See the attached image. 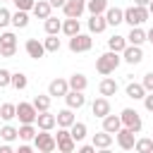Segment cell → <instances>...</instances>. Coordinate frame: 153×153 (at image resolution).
<instances>
[{"instance_id": "29", "label": "cell", "mask_w": 153, "mask_h": 153, "mask_svg": "<svg viewBox=\"0 0 153 153\" xmlns=\"http://www.w3.org/2000/svg\"><path fill=\"white\" fill-rule=\"evenodd\" d=\"M69 134H72V139L79 143V141H84V139H86V134H88V127H86L84 122H74V124L69 127Z\"/></svg>"}, {"instance_id": "21", "label": "cell", "mask_w": 153, "mask_h": 153, "mask_svg": "<svg viewBox=\"0 0 153 153\" xmlns=\"http://www.w3.org/2000/svg\"><path fill=\"white\" fill-rule=\"evenodd\" d=\"M55 122H57V127H72L74 122H76V117H74V110L72 108H65V110H57V115H55Z\"/></svg>"}, {"instance_id": "47", "label": "cell", "mask_w": 153, "mask_h": 153, "mask_svg": "<svg viewBox=\"0 0 153 153\" xmlns=\"http://www.w3.org/2000/svg\"><path fill=\"white\" fill-rule=\"evenodd\" d=\"M17 153H31V146H29V143H22V146H19V151H17Z\"/></svg>"}, {"instance_id": "30", "label": "cell", "mask_w": 153, "mask_h": 153, "mask_svg": "<svg viewBox=\"0 0 153 153\" xmlns=\"http://www.w3.org/2000/svg\"><path fill=\"white\" fill-rule=\"evenodd\" d=\"M12 26L14 29H26L29 26V12H24V10L12 12Z\"/></svg>"}, {"instance_id": "3", "label": "cell", "mask_w": 153, "mask_h": 153, "mask_svg": "<svg viewBox=\"0 0 153 153\" xmlns=\"http://www.w3.org/2000/svg\"><path fill=\"white\" fill-rule=\"evenodd\" d=\"M33 146H36L38 153H53V151L57 148L55 134H50V131H45V129H38L36 136H33Z\"/></svg>"}, {"instance_id": "19", "label": "cell", "mask_w": 153, "mask_h": 153, "mask_svg": "<svg viewBox=\"0 0 153 153\" xmlns=\"http://www.w3.org/2000/svg\"><path fill=\"white\" fill-rule=\"evenodd\" d=\"M103 14H105L108 26H117V24L124 22V10H120V7H110V5H108V10H105Z\"/></svg>"}, {"instance_id": "12", "label": "cell", "mask_w": 153, "mask_h": 153, "mask_svg": "<svg viewBox=\"0 0 153 153\" xmlns=\"http://www.w3.org/2000/svg\"><path fill=\"white\" fill-rule=\"evenodd\" d=\"M69 91V84H67V79H53L50 84H48V96L50 98H65V93Z\"/></svg>"}, {"instance_id": "9", "label": "cell", "mask_w": 153, "mask_h": 153, "mask_svg": "<svg viewBox=\"0 0 153 153\" xmlns=\"http://www.w3.org/2000/svg\"><path fill=\"white\" fill-rule=\"evenodd\" d=\"M120 55H122V62H127V65H139V62L143 60L141 45H131V43H127V48H124Z\"/></svg>"}, {"instance_id": "40", "label": "cell", "mask_w": 153, "mask_h": 153, "mask_svg": "<svg viewBox=\"0 0 153 153\" xmlns=\"http://www.w3.org/2000/svg\"><path fill=\"white\" fill-rule=\"evenodd\" d=\"M10 24H12V12L7 7H0V29H5Z\"/></svg>"}, {"instance_id": "41", "label": "cell", "mask_w": 153, "mask_h": 153, "mask_svg": "<svg viewBox=\"0 0 153 153\" xmlns=\"http://www.w3.org/2000/svg\"><path fill=\"white\" fill-rule=\"evenodd\" d=\"M10 81H12V72L0 67V88H7V86H10Z\"/></svg>"}, {"instance_id": "51", "label": "cell", "mask_w": 153, "mask_h": 153, "mask_svg": "<svg viewBox=\"0 0 153 153\" xmlns=\"http://www.w3.org/2000/svg\"><path fill=\"white\" fill-rule=\"evenodd\" d=\"M146 7H148V14H151V17H153V0H151V2H148V5H146Z\"/></svg>"}, {"instance_id": "14", "label": "cell", "mask_w": 153, "mask_h": 153, "mask_svg": "<svg viewBox=\"0 0 153 153\" xmlns=\"http://www.w3.org/2000/svg\"><path fill=\"white\" fill-rule=\"evenodd\" d=\"M24 50H26V55H29V57H33V60H41V57L45 55L43 41H38V38H29V41L24 43Z\"/></svg>"}, {"instance_id": "6", "label": "cell", "mask_w": 153, "mask_h": 153, "mask_svg": "<svg viewBox=\"0 0 153 153\" xmlns=\"http://www.w3.org/2000/svg\"><path fill=\"white\" fill-rule=\"evenodd\" d=\"M55 143H57V151H60V153H72V151H76V141L72 139V134H69L67 127H60V129H57Z\"/></svg>"}, {"instance_id": "7", "label": "cell", "mask_w": 153, "mask_h": 153, "mask_svg": "<svg viewBox=\"0 0 153 153\" xmlns=\"http://www.w3.org/2000/svg\"><path fill=\"white\" fill-rule=\"evenodd\" d=\"M17 53V36L12 31H2L0 33V55L2 57H14Z\"/></svg>"}, {"instance_id": "38", "label": "cell", "mask_w": 153, "mask_h": 153, "mask_svg": "<svg viewBox=\"0 0 153 153\" xmlns=\"http://www.w3.org/2000/svg\"><path fill=\"white\" fill-rule=\"evenodd\" d=\"M86 10L91 14H103L108 10V0H86Z\"/></svg>"}, {"instance_id": "15", "label": "cell", "mask_w": 153, "mask_h": 153, "mask_svg": "<svg viewBox=\"0 0 153 153\" xmlns=\"http://www.w3.org/2000/svg\"><path fill=\"white\" fill-rule=\"evenodd\" d=\"M55 115L50 112V110H43V112H38L36 115V129H45V131H50V129H55Z\"/></svg>"}, {"instance_id": "10", "label": "cell", "mask_w": 153, "mask_h": 153, "mask_svg": "<svg viewBox=\"0 0 153 153\" xmlns=\"http://www.w3.org/2000/svg\"><path fill=\"white\" fill-rule=\"evenodd\" d=\"M115 139H117V146H120L122 151H134V141H136V136H134L131 129L120 127V131L115 134Z\"/></svg>"}, {"instance_id": "4", "label": "cell", "mask_w": 153, "mask_h": 153, "mask_svg": "<svg viewBox=\"0 0 153 153\" xmlns=\"http://www.w3.org/2000/svg\"><path fill=\"white\" fill-rule=\"evenodd\" d=\"M120 120H122V127H127V129H131L134 134H139L141 129H143V122H141V115L134 110V108H124L122 112H120Z\"/></svg>"}, {"instance_id": "1", "label": "cell", "mask_w": 153, "mask_h": 153, "mask_svg": "<svg viewBox=\"0 0 153 153\" xmlns=\"http://www.w3.org/2000/svg\"><path fill=\"white\" fill-rule=\"evenodd\" d=\"M120 62H122V55L115 53V50H108V53H103V55L96 60V72L103 74V76H108V74H112V72L120 67Z\"/></svg>"}, {"instance_id": "34", "label": "cell", "mask_w": 153, "mask_h": 153, "mask_svg": "<svg viewBox=\"0 0 153 153\" xmlns=\"http://www.w3.org/2000/svg\"><path fill=\"white\" fill-rule=\"evenodd\" d=\"M14 117H17V105H14V103H2V105H0V120L12 122Z\"/></svg>"}, {"instance_id": "42", "label": "cell", "mask_w": 153, "mask_h": 153, "mask_svg": "<svg viewBox=\"0 0 153 153\" xmlns=\"http://www.w3.org/2000/svg\"><path fill=\"white\" fill-rule=\"evenodd\" d=\"M12 2H14V7H17V10L31 12V7H33V2H36V0H12Z\"/></svg>"}, {"instance_id": "11", "label": "cell", "mask_w": 153, "mask_h": 153, "mask_svg": "<svg viewBox=\"0 0 153 153\" xmlns=\"http://www.w3.org/2000/svg\"><path fill=\"white\" fill-rule=\"evenodd\" d=\"M62 12H65V17H76L79 19L86 12V0H65Z\"/></svg>"}, {"instance_id": "8", "label": "cell", "mask_w": 153, "mask_h": 153, "mask_svg": "<svg viewBox=\"0 0 153 153\" xmlns=\"http://www.w3.org/2000/svg\"><path fill=\"white\" fill-rule=\"evenodd\" d=\"M36 115H38V110L33 108V103H19L17 105L19 124H36Z\"/></svg>"}, {"instance_id": "20", "label": "cell", "mask_w": 153, "mask_h": 153, "mask_svg": "<svg viewBox=\"0 0 153 153\" xmlns=\"http://www.w3.org/2000/svg\"><path fill=\"white\" fill-rule=\"evenodd\" d=\"M108 29L105 14H91L88 17V33H103Z\"/></svg>"}, {"instance_id": "22", "label": "cell", "mask_w": 153, "mask_h": 153, "mask_svg": "<svg viewBox=\"0 0 153 153\" xmlns=\"http://www.w3.org/2000/svg\"><path fill=\"white\" fill-rule=\"evenodd\" d=\"M65 36H74V33H79L81 31V22L76 19V17H65V22H62V29H60Z\"/></svg>"}, {"instance_id": "18", "label": "cell", "mask_w": 153, "mask_h": 153, "mask_svg": "<svg viewBox=\"0 0 153 153\" xmlns=\"http://www.w3.org/2000/svg\"><path fill=\"white\" fill-rule=\"evenodd\" d=\"M50 12H53V7H50V2H48V0H36V2H33V7H31V14H33L36 19H48V17H50Z\"/></svg>"}, {"instance_id": "45", "label": "cell", "mask_w": 153, "mask_h": 153, "mask_svg": "<svg viewBox=\"0 0 153 153\" xmlns=\"http://www.w3.org/2000/svg\"><path fill=\"white\" fill-rule=\"evenodd\" d=\"M76 151H79V153H93V151H96V146H93V143H84V146H79Z\"/></svg>"}, {"instance_id": "46", "label": "cell", "mask_w": 153, "mask_h": 153, "mask_svg": "<svg viewBox=\"0 0 153 153\" xmlns=\"http://www.w3.org/2000/svg\"><path fill=\"white\" fill-rule=\"evenodd\" d=\"M12 151H14V148H12V143H7V141L0 146V153H12Z\"/></svg>"}, {"instance_id": "27", "label": "cell", "mask_w": 153, "mask_h": 153, "mask_svg": "<svg viewBox=\"0 0 153 153\" xmlns=\"http://www.w3.org/2000/svg\"><path fill=\"white\" fill-rule=\"evenodd\" d=\"M127 43H131V45H143V43H146V31H143L141 26H131V31H129V36H127Z\"/></svg>"}, {"instance_id": "13", "label": "cell", "mask_w": 153, "mask_h": 153, "mask_svg": "<svg viewBox=\"0 0 153 153\" xmlns=\"http://www.w3.org/2000/svg\"><path fill=\"white\" fill-rule=\"evenodd\" d=\"M65 103H67V108L79 110V108L86 105V96H84V91H74V88H69V91L65 93Z\"/></svg>"}, {"instance_id": "32", "label": "cell", "mask_w": 153, "mask_h": 153, "mask_svg": "<svg viewBox=\"0 0 153 153\" xmlns=\"http://www.w3.org/2000/svg\"><path fill=\"white\" fill-rule=\"evenodd\" d=\"M10 86L17 88V91H24V88L29 86V76H26L24 72H12V81H10Z\"/></svg>"}, {"instance_id": "50", "label": "cell", "mask_w": 153, "mask_h": 153, "mask_svg": "<svg viewBox=\"0 0 153 153\" xmlns=\"http://www.w3.org/2000/svg\"><path fill=\"white\" fill-rule=\"evenodd\" d=\"M148 2H151V0H134V5H141V7H146Z\"/></svg>"}, {"instance_id": "28", "label": "cell", "mask_w": 153, "mask_h": 153, "mask_svg": "<svg viewBox=\"0 0 153 153\" xmlns=\"http://www.w3.org/2000/svg\"><path fill=\"white\" fill-rule=\"evenodd\" d=\"M127 48V36H120V33H112L108 38V50H115V53H122Z\"/></svg>"}, {"instance_id": "26", "label": "cell", "mask_w": 153, "mask_h": 153, "mask_svg": "<svg viewBox=\"0 0 153 153\" xmlns=\"http://www.w3.org/2000/svg\"><path fill=\"white\" fill-rule=\"evenodd\" d=\"M67 84H69V88H74V91H86V86H88V79H86V74H81V72H74V74L67 79Z\"/></svg>"}, {"instance_id": "2", "label": "cell", "mask_w": 153, "mask_h": 153, "mask_svg": "<svg viewBox=\"0 0 153 153\" xmlns=\"http://www.w3.org/2000/svg\"><path fill=\"white\" fill-rule=\"evenodd\" d=\"M151 14H148V7H141V5H131L124 10V22L129 26H141L143 22H148Z\"/></svg>"}, {"instance_id": "43", "label": "cell", "mask_w": 153, "mask_h": 153, "mask_svg": "<svg viewBox=\"0 0 153 153\" xmlns=\"http://www.w3.org/2000/svg\"><path fill=\"white\" fill-rule=\"evenodd\" d=\"M141 84H143V88H146V91H153V72H146V74H143V79H141Z\"/></svg>"}, {"instance_id": "17", "label": "cell", "mask_w": 153, "mask_h": 153, "mask_svg": "<svg viewBox=\"0 0 153 153\" xmlns=\"http://www.w3.org/2000/svg\"><path fill=\"white\" fill-rule=\"evenodd\" d=\"M117 88H120V86H117V81H115L110 74H108V76H103V79H100V84H98V93H100V96H105V98H108V96H115V93H117Z\"/></svg>"}, {"instance_id": "36", "label": "cell", "mask_w": 153, "mask_h": 153, "mask_svg": "<svg viewBox=\"0 0 153 153\" xmlns=\"http://www.w3.org/2000/svg\"><path fill=\"white\" fill-rule=\"evenodd\" d=\"M50 100H53V98H50L48 93H38L31 103H33V108H36L38 112H43V110H50Z\"/></svg>"}, {"instance_id": "23", "label": "cell", "mask_w": 153, "mask_h": 153, "mask_svg": "<svg viewBox=\"0 0 153 153\" xmlns=\"http://www.w3.org/2000/svg\"><path fill=\"white\" fill-rule=\"evenodd\" d=\"M124 93H127V98H131V100H143V96H146V88H143V84L129 81V84H127V88H124Z\"/></svg>"}, {"instance_id": "33", "label": "cell", "mask_w": 153, "mask_h": 153, "mask_svg": "<svg viewBox=\"0 0 153 153\" xmlns=\"http://www.w3.org/2000/svg\"><path fill=\"white\" fill-rule=\"evenodd\" d=\"M43 29H45V33H60V29H62V19H57V17H48V19H43Z\"/></svg>"}, {"instance_id": "52", "label": "cell", "mask_w": 153, "mask_h": 153, "mask_svg": "<svg viewBox=\"0 0 153 153\" xmlns=\"http://www.w3.org/2000/svg\"><path fill=\"white\" fill-rule=\"evenodd\" d=\"M0 2H12V0H0Z\"/></svg>"}, {"instance_id": "37", "label": "cell", "mask_w": 153, "mask_h": 153, "mask_svg": "<svg viewBox=\"0 0 153 153\" xmlns=\"http://www.w3.org/2000/svg\"><path fill=\"white\" fill-rule=\"evenodd\" d=\"M17 129H19V139H22V141H33V136H36V131H38L36 124H19Z\"/></svg>"}, {"instance_id": "5", "label": "cell", "mask_w": 153, "mask_h": 153, "mask_svg": "<svg viewBox=\"0 0 153 153\" xmlns=\"http://www.w3.org/2000/svg\"><path fill=\"white\" fill-rule=\"evenodd\" d=\"M93 48V38H91V33H74V36H69V50L72 53H88Z\"/></svg>"}, {"instance_id": "39", "label": "cell", "mask_w": 153, "mask_h": 153, "mask_svg": "<svg viewBox=\"0 0 153 153\" xmlns=\"http://www.w3.org/2000/svg\"><path fill=\"white\" fill-rule=\"evenodd\" d=\"M134 151H139V153H151V151H153V139H148V136L136 139V141H134Z\"/></svg>"}, {"instance_id": "49", "label": "cell", "mask_w": 153, "mask_h": 153, "mask_svg": "<svg viewBox=\"0 0 153 153\" xmlns=\"http://www.w3.org/2000/svg\"><path fill=\"white\" fill-rule=\"evenodd\" d=\"M146 41H151V43H153V26L146 31Z\"/></svg>"}, {"instance_id": "44", "label": "cell", "mask_w": 153, "mask_h": 153, "mask_svg": "<svg viewBox=\"0 0 153 153\" xmlns=\"http://www.w3.org/2000/svg\"><path fill=\"white\" fill-rule=\"evenodd\" d=\"M143 108H146L148 112H153V91H146V96H143Z\"/></svg>"}, {"instance_id": "24", "label": "cell", "mask_w": 153, "mask_h": 153, "mask_svg": "<svg viewBox=\"0 0 153 153\" xmlns=\"http://www.w3.org/2000/svg\"><path fill=\"white\" fill-rule=\"evenodd\" d=\"M120 127H122V120H120V115H112V112H108V115L103 117V129H105V131H110V134H117V131H120Z\"/></svg>"}, {"instance_id": "35", "label": "cell", "mask_w": 153, "mask_h": 153, "mask_svg": "<svg viewBox=\"0 0 153 153\" xmlns=\"http://www.w3.org/2000/svg\"><path fill=\"white\" fill-rule=\"evenodd\" d=\"M0 139H2V141H7V143H12L14 139H19V129H17V127H12V124L7 122V124L0 129Z\"/></svg>"}, {"instance_id": "25", "label": "cell", "mask_w": 153, "mask_h": 153, "mask_svg": "<svg viewBox=\"0 0 153 153\" xmlns=\"http://www.w3.org/2000/svg\"><path fill=\"white\" fill-rule=\"evenodd\" d=\"M91 143H93L96 148H100V151H103V148H110V146H112V134L105 131V129H100L98 134H93V141H91Z\"/></svg>"}, {"instance_id": "48", "label": "cell", "mask_w": 153, "mask_h": 153, "mask_svg": "<svg viewBox=\"0 0 153 153\" xmlns=\"http://www.w3.org/2000/svg\"><path fill=\"white\" fill-rule=\"evenodd\" d=\"M50 2V7H60L62 10V5H65V0H48Z\"/></svg>"}, {"instance_id": "16", "label": "cell", "mask_w": 153, "mask_h": 153, "mask_svg": "<svg viewBox=\"0 0 153 153\" xmlns=\"http://www.w3.org/2000/svg\"><path fill=\"white\" fill-rule=\"evenodd\" d=\"M91 112H93V117H98V120H103L108 112H110V100L105 98V96H100V98H96L93 103H91Z\"/></svg>"}, {"instance_id": "31", "label": "cell", "mask_w": 153, "mask_h": 153, "mask_svg": "<svg viewBox=\"0 0 153 153\" xmlns=\"http://www.w3.org/2000/svg\"><path fill=\"white\" fill-rule=\"evenodd\" d=\"M43 48L45 53H57L62 48V41L57 38V33H48V38H43Z\"/></svg>"}]
</instances>
